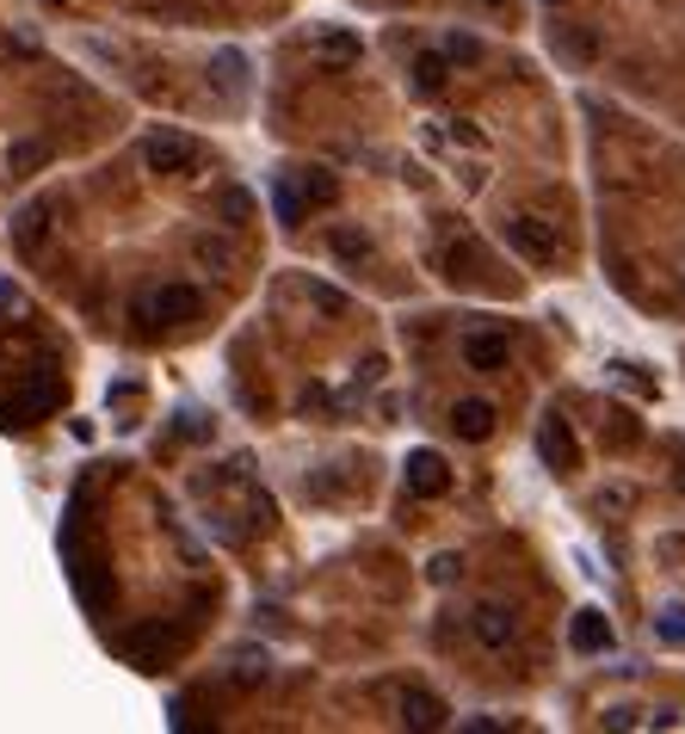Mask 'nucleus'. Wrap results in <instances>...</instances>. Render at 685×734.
<instances>
[{"label": "nucleus", "mask_w": 685, "mask_h": 734, "mask_svg": "<svg viewBox=\"0 0 685 734\" xmlns=\"http://www.w3.org/2000/svg\"><path fill=\"white\" fill-rule=\"evenodd\" d=\"M142 161L155 173H192L198 167V142L180 136V130H155V136L142 142Z\"/></svg>", "instance_id": "obj_1"}, {"label": "nucleus", "mask_w": 685, "mask_h": 734, "mask_svg": "<svg viewBox=\"0 0 685 734\" xmlns=\"http://www.w3.org/2000/svg\"><path fill=\"white\" fill-rule=\"evenodd\" d=\"M402 475H407V494H421V501H438V494L452 487V469H445L438 451H407Z\"/></svg>", "instance_id": "obj_2"}, {"label": "nucleus", "mask_w": 685, "mask_h": 734, "mask_svg": "<svg viewBox=\"0 0 685 734\" xmlns=\"http://www.w3.org/2000/svg\"><path fill=\"white\" fill-rule=\"evenodd\" d=\"M198 309H204V297L192 291V284H161L155 297L142 303L149 321H198Z\"/></svg>", "instance_id": "obj_3"}, {"label": "nucleus", "mask_w": 685, "mask_h": 734, "mask_svg": "<svg viewBox=\"0 0 685 734\" xmlns=\"http://www.w3.org/2000/svg\"><path fill=\"white\" fill-rule=\"evenodd\" d=\"M507 241H513L525 260H537V266H550V260H556V234H550L537 217H513V222H507Z\"/></svg>", "instance_id": "obj_4"}, {"label": "nucleus", "mask_w": 685, "mask_h": 734, "mask_svg": "<svg viewBox=\"0 0 685 734\" xmlns=\"http://www.w3.org/2000/svg\"><path fill=\"white\" fill-rule=\"evenodd\" d=\"M464 364L469 371H500L507 364V333H494V328H482V333H464Z\"/></svg>", "instance_id": "obj_5"}, {"label": "nucleus", "mask_w": 685, "mask_h": 734, "mask_svg": "<svg viewBox=\"0 0 685 734\" xmlns=\"http://www.w3.org/2000/svg\"><path fill=\"white\" fill-rule=\"evenodd\" d=\"M445 722H452L445 698H433V691H402V728H445Z\"/></svg>", "instance_id": "obj_6"}, {"label": "nucleus", "mask_w": 685, "mask_h": 734, "mask_svg": "<svg viewBox=\"0 0 685 734\" xmlns=\"http://www.w3.org/2000/svg\"><path fill=\"white\" fill-rule=\"evenodd\" d=\"M537 445H544V457H550L556 469H575V463H580V451H575V432H568V420H562V414H550V420H544Z\"/></svg>", "instance_id": "obj_7"}, {"label": "nucleus", "mask_w": 685, "mask_h": 734, "mask_svg": "<svg viewBox=\"0 0 685 734\" xmlns=\"http://www.w3.org/2000/svg\"><path fill=\"white\" fill-rule=\"evenodd\" d=\"M568 642H575L580 655H606V648H611L606 611H575V629H568Z\"/></svg>", "instance_id": "obj_8"}, {"label": "nucleus", "mask_w": 685, "mask_h": 734, "mask_svg": "<svg viewBox=\"0 0 685 734\" xmlns=\"http://www.w3.org/2000/svg\"><path fill=\"white\" fill-rule=\"evenodd\" d=\"M452 426H457V438H488V432H494V402H482V395L457 402L452 407Z\"/></svg>", "instance_id": "obj_9"}, {"label": "nucleus", "mask_w": 685, "mask_h": 734, "mask_svg": "<svg viewBox=\"0 0 685 734\" xmlns=\"http://www.w3.org/2000/svg\"><path fill=\"white\" fill-rule=\"evenodd\" d=\"M291 186H296V198H303V204H315V210H327V204L340 198V179H334L327 167H303V173L291 179Z\"/></svg>", "instance_id": "obj_10"}, {"label": "nucleus", "mask_w": 685, "mask_h": 734, "mask_svg": "<svg viewBox=\"0 0 685 734\" xmlns=\"http://www.w3.org/2000/svg\"><path fill=\"white\" fill-rule=\"evenodd\" d=\"M476 642H482V648H507V642H513V611L476 605Z\"/></svg>", "instance_id": "obj_11"}, {"label": "nucleus", "mask_w": 685, "mask_h": 734, "mask_svg": "<svg viewBox=\"0 0 685 734\" xmlns=\"http://www.w3.org/2000/svg\"><path fill=\"white\" fill-rule=\"evenodd\" d=\"M198 266L235 272V266H241V253H235V241H222V234H198Z\"/></svg>", "instance_id": "obj_12"}, {"label": "nucleus", "mask_w": 685, "mask_h": 734, "mask_svg": "<svg viewBox=\"0 0 685 734\" xmlns=\"http://www.w3.org/2000/svg\"><path fill=\"white\" fill-rule=\"evenodd\" d=\"M315 56H322V63H359V37L352 32H322L315 37Z\"/></svg>", "instance_id": "obj_13"}, {"label": "nucleus", "mask_w": 685, "mask_h": 734, "mask_svg": "<svg viewBox=\"0 0 685 734\" xmlns=\"http://www.w3.org/2000/svg\"><path fill=\"white\" fill-rule=\"evenodd\" d=\"M44 222H50V204H25V210L13 217L19 248H37V241H44Z\"/></svg>", "instance_id": "obj_14"}, {"label": "nucleus", "mask_w": 685, "mask_h": 734, "mask_svg": "<svg viewBox=\"0 0 685 734\" xmlns=\"http://www.w3.org/2000/svg\"><path fill=\"white\" fill-rule=\"evenodd\" d=\"M445 63H452V56H438V50L414 56V87H421V94H438V87H445Z\"/></svg>", "instance_id": "obj_15"}, {"label": "nucleus", "mask_w": 685, "mask_h": 734, "mask_svg": "<svg viewBox=\"0 0 685 734\" xmlns=\"http://www.w3.org/2000/svg\"><path fill=\"white\" fill-rule=\"evenodd\" d=\"M334 253H340V260H371V234H359V229H334Z\"/></svg>", "instance_id": "obj_16"}, {"label": "nucleus", "mask_w": 685, "mask_h": 734, "mask_svg": "<svg viewBox=\"0 0 685 734\" xmlns=\"http://www.w3.org/2000/svg\"><path fill=\"white\" fill-rule=\"evenodd\" d=\"M44 161H50V149H44V142H13L7 167H13V173H32V167H44Z\"/></svg>", "instance_id": "obj_17"}, {"label": "nucleus", "mask_w": 685, "mask_h": 734, "mask_svg": "<svg viewBox=\"0 0 685 734\" xmlns=\"http://www.w3.org/2000/svg\"><path fill=\"white\" fill-rule=\"evenodd\" d=\"M445 56H452V63H482V44L464 37V32H452V37H445Z\"/></svg>", "instance_id": "obj_18"}, {"label": "nucleus", "mask_w": 685, "mask_h": 734, "mask_svg": "<svg viewBox=\"0 0 685 734\" xmlns=\"http://www.w3.org/2000/svg\"><path fill=\"white\" fill-rule=\"evenodd\" d=\"M241 75H248L241 50H222V56H217V80H222V87H241Z\"/></svg>", "instance_id": "obj_19"}, {"label": "nucleus", "mask_w": 685, "mask_h": 734, "mask_svg": "<svg viewBox=\"0 0 685 734\" xmlns=\"http://www.w3.org/2000/svg\"><path fill=\"white\" fill-rule=\"evenodd\" d=\"M272 204H279V217H284V222H296V217H303V198H296V186H291V179H279Z\"/></svg>", "instance_id": "obj_20"}, {"label": "nucleus", "mask_w": 685, "mask_h": 734, "mask_svg": "<svg viewBox=\"0 0 685 734\" xmlns=\"http://www.w3.org/2000/svg\"><path fill=\"white\" fill-rule=\"evenodd\" d=\"M222 217H229V222H248L253 217V198H248V191H222Z\"/></svg>", "instance_id": "obj_21"}, {"label": "nucleus", "mask_w": 685, "mask_h": 734, "mask_svg": "<svg viewBox=\"0 0 685 734\" xmlns=\"http://www.w3.org/2000/svg\"><path fill=\"white\" fill-rule=\"evenodd\" d=\"M661 636H667V642H685V605H667V611H661Z\"/></svg>", "instance_id": "obj_22"}, {"label": "nucleus", "mask_w": 685, "mask_h": 734, "mask_svg": "<svg viewBox=\"0 0 685 734\" xmlns=\"http://www.w3.org/2000/svg\"><path fill=\"white\" fill-rule=\"evenodd\" d=\"M0 303H13V284H7V278H0Z\"/></svg>", "instance_id": "obj_23"}, {"label": "nucleus", "mask_w": 685, "mask_h": 734, "mask_svg": "<svg viewBox=\"0 0 685 734\" xmlns=\"http://www.w3.org/2000/svg\"><path fill=\"white\" fill-rule=\"evenodd\" d=\"M673 482H679V494H685V463H679V475H673Z\"/></svg>", "instance_id": "obj_24"}, {"label": "nucleus", "mask_w": 685, "mask_h": 734, "mask_svg": "<svg viewBox=\"0 0 685 734\" xmlns=\"http://www.w3.org/2000/svg\"><path fill=\"white\" fill-rule=\"evenodd\" d=\"M488 7H507V0H488Z\"/></svg>", "instance_id": "obj_25"}, {"label": "nucleus", "mask_w": 685, "mask_h": 734, "mask_svg": "<svg viewBox=\"0 0 685 734\" xmlns=\"http://www.w3.org/2000/svg\"><path fill=\"white\" fill-rule=\"evenodd\" d=\"M550 7H556V0H550Z\"/></svg>", "instance_id": "obj_26"}]
</instances>
